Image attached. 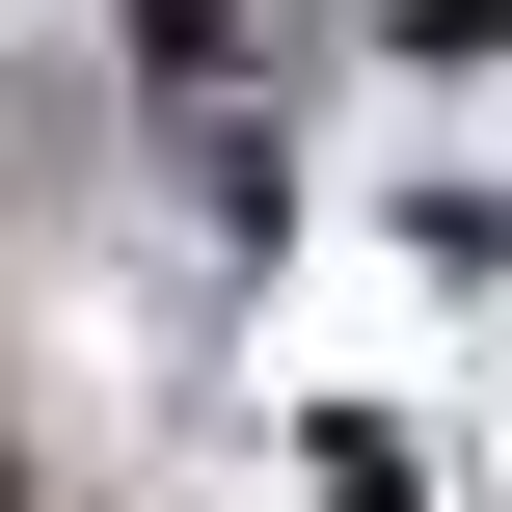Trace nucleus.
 Wrapping results in <instances>:
<instances>
[{
	"mask_svg": "<svg viewBox=\"0 0 512 512\" xmlns=\"http://www.w3.org/2000/svg\"><path fill=\"white\" fill-rule=\"evenodd\" d=\"M0 512H27V459H0Z\"/></svg>",
	"mask_w": 512,
	"mask_h": 512,
	"instance_id": "obj_1",
	"label": "nucleus"
}]
</instances>
